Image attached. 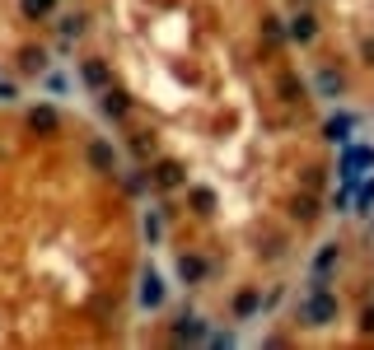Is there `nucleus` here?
Returning <instances> with one entry per match:
<instances>
[{
	"mask_svg": "<svg viewBox=\"0 0 374 350\" xmlns=\"http://www.w3.org/2000/svg\"><path fill=\"white\" fill-rule=\"evenodd\" d=\"M337 318V299L327 294V285L309 289V304H304V322H332Z\"/></svg>",
	"mask_w": 374,
	"mask_h": 350,
	"instance_id": "f257e3e1",
	"label": "nucleus"
},
{
	"mask_svg": "<svg viewBox=\"0 0 374 350\" xmlns=\"http://www.w3.org/2000/svg\"><path fill=\"white\" fill-rule=\"evenodd\" d=\"M178 178H183V173H178V164H159V183H164V187H173Z\"/></svg>",
	"mask_w": 374,
	"mask_h": 350,
	"instance_id": "a211bd4d",
	"label": "nucleus"
},
{
	"mask_svg": "<svg viewBox=\"0 0 374 350\" xmlns=\"http://www.w3.org/2000/svg\"><path fill=\"white\" fill-rule=\"evenodd\" d=\"M313 33H318V29H313V15H295V24H290V38H295V43H309Z\"/></svg>",
	"mask_w": 374,
	"mask_h": 350,
	"instance_id": "6e6552de",
	"label": "nucleus"
},
{
	"mask_svg": "<svg viewBox=\"0 0 374 350\" xmlns=\"http://www.w3.org/2000/svg\"><path fill=\"white\" fill-rule=\"evenodd\" d=\"M29 126L33 131H57V112H52V107H38V112L29 117Z\"/></svg>",
	"mask_w": 374,
	"mask_h": 350,
	"instance_id": "9b49d317",
	"label": "nucleus"
},
{
	"mask_svg": "<svg viewBox=\"0 0 374 350\" xmlns=\"http://www.w3.org/2000/svg\"><path fill=\"white\" fill-rule=\"evenodd\" d=\"M103 112H108V117H126V98H122V93H103Z\"/></svg>",
	"mask_w": 374,
	"mask_h": 350,
	"instance_id": "ddd939ff",
	"label": "nucleus"
},
{
	"mask_svg": "<svg viewBox=\"0 0 374 350\" xmlns=\"http://www.w3.org/2000/svg\"><path fill=\"white\" fill-rule=\"evenodd\" d=\"M140 304H145V308H159V304H164V280H159L155 271L140 275Z\"/></svg>",
	"mask_w": 374,
	"mask_h": 350,
	"instance_id": "7ed1b4c3",
	"label": "nucleus"
},
{
	"mask_svg": "<svg viewBox=\"0 0 374 350\" xmlns=\"http://www.w3.org/2000/svg\"><path fill=\"white\" fill-rule=\"evenodd\" d=\"M318 89H323V93H327V98H337V93H342V89H346V79H342V75H337V70H323V75H318Z\"/></svg>",
	"mask_w": 374,
	"mask_h": 350,
	"instance_id": "1a4fd4ad",
	"label": "nucleus"
},
{
	"mask_svg": "<svg viewBox=\"0 0 374 350\" xmlns=\"http://www.w3.org/2000/svg\"><path fill=\"white\" fill-rule=\"evenodd\" d=\"M351 131H356V117H351V112H337V117L327 122V140H351Z\"/></svg>",
	"mask_w": 374,
	"mask_h": 350,
	"instance_id": "39448f33",
	"label": "nucleus"
},
{
	"mask_svg": "<svg viewBox=\"0 0 374 350\" xmlns=\"http://www.w3.org/2000/svg\"><path fill=\"white\" fill-rule=\"evenodd\" d=\"M52 5H57V0H24V15L43 19V15H52Z\"/></svg>",
	"mask_w": 374,
	"mask_h": 350,
	"instance_id": "2eb2a0df",
	"label": "nucleus"
},
{
	"mask_svg": "<svg viewBox=\"0 0 374 350\" xmlns=\"http://www.w3.org/2000/svg\"><path fill=\"white\" fill-rule=\"evenodd\" d=\"M173 336H178V341H206V322L192 318V313H183L178 327H173Z\"/></svg>",
	"mask_w": 374,
	"mask_h": 350,
	"instance_id": "20e7f679",
	"label": "nucleus"
},
{
	"mask_svg": "<svg viewBox=\"0 0 374 350\" xmlns=\"http://www.w3.org/2000/svg\"><path fill=\"white\" fill-rule=\"evenodd\" d=\"M89 164L108 173V168L117 164V154H112V145H103V140H94V145H89Z\"/></svg>",
	"mask_w": 374,
	"mask_h": 350,
	"instance_id": "423d86ee",
	"label": "nucleus"
},
{
	"mask_svg": "<svg viewBox=\"0 0 374 350\" xmlns=\"http://www.w3.org/2000/svg\"><path fill=\"white\" fill-rule=\"evenodd\" d=\"M192 201H197V206H202V211H211V206H216V197H211V192H206V187H197V192H192Z\"/></svg>",
	"mask_w": 374,
	"mask_h": 350,
	"instance_id": "6ab92c4d",
	"label": "nucleus"
},
{
	"mask_svg": "<svg viewBox=\"0 0 374 350\" xmlns=\"http://www.w3.org/2000/svg\"><path fill=\"white\" fill-rule=\"evenodd\" d=\"M370 164H374V145H351L346 159H342V178H346V183H356L360 168H370Z\"/></svg>",
	"mask_w": 374,
	"mask_h": 350,
	"instance_id": "f03ea898",
	"label": "nucleus"
},
{
	"mask_svg": "<svg viewBox=\"0 0 374 350\" xmlns=\"http://www.w3.org/2000/svg\"><path fill=\"white\" fill-rule=\"evenodd\" d=\"M234 308H239V318H248V313H257V308H262V294H257V289H244Z\"/></svg>",
	"mask_w": 374,
	"mask_h": 350,
	"instance_id": "9d476101",
	"label": "nucleus"
},
{
	"mask_svg": "<svg viewBox=\"0 0 374 350\" xmlns=\"http://www.w3.org/2000/svg\"><path fill=\"white\" fill-rule=\"evenodd\" d=\"M365 332H374V308H365Z\"/></svg>",
	"mask_w": 374,
	"mask_h": 350,
	"instance_id": "4be33fe9",
	"label": "nucleus"
},
{
	"mask_svg": "<svg viewBox=\"0 0 374 350\" xmlns=\"http://www.w3.org/2000/svg\"><path fill=\"white\" fill-rule=\"evenodd\" d=\"M24 66L29 70H43V52H24Z\"/></svg>",
	"mask_w": 374,
	"mask_h": 350,
	"instance_id": "412c9836",
	"label": "nucleus"
},
{
	"mask_svg": "<svg viewBox=\"0 0 374 350\" xmlns=\"http://www.w3.org/2000/svg\"><path fill=\"white\" fill-rule=\"evenodd\" d=\"M84 79H89L94 89H103V84H108V70H103L98 61H89V66H84Z\"/></svg>",
	"mask_w": 374,
	"mask_h": 350,
	"instance_id": "dca6fc26",
	"label": "nucleus"
},
{
	"mask_svg": "<svg viewBox=\"0 0 374 350\" xmlns=\"http://www.w3.org/2000/svg\"><path fill=\"white\" fill-rule=\"evenodd\" d=\"M178 275L192 285V280H202V275H206V261L202 257H178Z\"/></svg>",
	"mask_w": 374,
	"mask_h": 350,
	"instance_id": "0eeeda50",
	"label": "nucleus"
},
{
	"mask_svg": "<svg viewBox=\"0 0 374 350\" xmlns=\"http://www.w3.org/2000/svg\"><path fill=\"white\" fill-rule=\"evenodd\" d=\"M313 215H318V206H313L309 197H299L295 201V220H313Z\"/></svg>",
	"mask_w": 374,
	"mask_h": 350,
	"instance_id": "f3484780",
	"label": "nucleus"
},
{
	"mask_svg": "<svg viewBox=\"0 0 374 350\" xmlns=\"http://www.w3.org/2000/svg\"><path fill=\"white\" fill-rule=\"evenodd\" d=\"M356 206H360V215H374V178H370V183H360Z\"/></svg>",
	"mask_w": 374,
	"mask_h": 350,
	"instance_id": "f8f14e48",
	"label": "nucleus"
},
{
	"mask_svg": "<svg viewBox=\"0 0 374 350\" xmlns=\"http://www.w3.org/2000/svg\"><path fill=\"white\" fill-rule=\"evenodd\" d=\"M332 266H337V248H323V252H318V261H313V275H327Z\"/></svg>",
	"mask_w": 374,
	"mask_h": 350,
	"instance_id": "4468645a",
	"label": "nucleus"
},
{
	"mask_svg": "<svg viewBox=\"0 0 374 350\" xmlns=\"http://www.w3.org/2000/svg\"><path fill=\"white\" fill-rule=\"evenodd\" d=\"M61 33H66V38H75V33H84V19H66V24H61Z\"/></svg>",
	"mask_w": 374,
	"mask_h": 350,
	"instance_id": "aec40b11",
	"label": "nucleus"
}]
</instances>
